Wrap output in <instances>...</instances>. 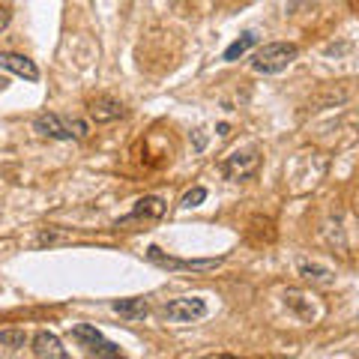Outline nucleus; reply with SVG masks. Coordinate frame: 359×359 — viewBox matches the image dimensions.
<instances>
[{
  "mask_svg": "<svg viewBox=\"0 0 359 359\" xmlns=\"http://www.w3.org/2000/svg\"><path fill=\"white\" fill-rule=\"evenodd\" d=\"M222 359H231V356H222Z\"/></svg>",
  "mask_w": 359,
  "mask_h": 359,
  "instance_id": "obj_19",
  "label": "nucleus"
},
{
  "mask_svg": "<svg viewBox=\"0 0 359 359\" xmlns=\"http://www.w3.org/2000/svg\"><path fill=\"white\" fill-rule=\"evenodd\" d=\"M33 353H36V359H72L69 353H66L63 341L48 330L33 335Z\"/></svg>",
  "mask_w": 359,
  "mask_h": 359,
  "instance_id": "obj_7",
  "label": "nucleus"
},
{
  "mask_svg": "<svg viewBox=\"0 0 359 359\" xmlns=\"http://www.w3.org/2000/svg\"><path fill=\"white\" fill-rule=\"evenodd\" d=\"M165 210H168V204L159 198V195H144L138 204H135V210L129 212L123 222H138V219H162L165 216Z\"/></svg>",
  "mask_w": 359,
  "mask_h": 359,
  "instance_id": "obj_10",
  "label": "nucleus"
},
{
  "mask_svg": "<svg viewBox=\"0 0 359 359\" xmlns=\"http://www.w3.org/2000/svg\"><path fill=\"white\" fill-rule=\"evenodd\" d=\"M147 261L162 266V269H186V273H210V269H216L224 257H192V261H183V257H174V255H165L159 245H150L147 252Z\"/></svg>",
  "mask_w": 359,
  "mask_h": 359,
  "instance_id": "obj_2",
  "label": "nucleus"
},
{
  "mask_svg": "<svg viewBox=\"0 0 359 359\" xmlns=\"http://www.w3.org/2000/svg\"><path fill=\"white\" fill-rule=\"evenodd\" d=\"M255 42H257V33H255V30H245V33H243V36H240L237 42H231L228 48H224V60H228V63L240 60L245 51H249V48H255Z\"/></svg>",
  "mask_w": 359,
  "mask_h": 359,
  "instance_id": "obj_13",
  "label": "nucleus"
},
{
  "mask_svg": "<svg viewBox=\"0 0 359 359\" xmlns=\"http://www.w3.org/2000/svg\"><path fill=\"white\" fill-rule=\"evenodd\" d=\"M297 273L302 278H309V282H314V285H330L332 278H335V273H332L330 266H320V264H314V261H299L297 264Z\"/></svg>",
  "mask_w": 359,
  "mask_h": 359,
  "instance_id": "obj_12",
  "label": "nucleus"
},
{
  "mask_svg": "<svg viewBox=\"0 0 359 359\" xmlns=\"http://www.w3.org/2000/svg\"><path fill=\"white\" fill-rule=\"evenodd\" d=\"M162 314H165V320H171V323H192L207 314V302L201 297H180V299L165 302Z\"/></svg>",
  "mask_w": 359,
  "mask_h": 359,
  "instance_id": "obj_4",
  "label": "nucleus"
},
{
  "mask_svg": "<svg viewBox=\"0 0 359 359\" xmlns=\"http://www.w3.org/2000/svg\"><path fill=\"white\" fill-rule=\"evenodd\" d=\"M257 168H261V156H257V150H245V153L237 150L222 162V174L228 180H233V183H240V180H252L257 174Z\"/></svg>",
  "mask_w": 359,
  "mask_h": 359,
  "instance_id": "obj_5",
  "label": "nucleus"
},
{
  "mask_svg": "<svg viewBox=\"0 0 359 359\" xmlns=\"http://www.w3.org/2000/svg\"><path fill=\"white\" fill-rule=\"evenodd\" d=\"M111 309H114L120 318H129V320H144L150 314V306H147V299H141V297H132V299H114L111 302Z\"/></svg>",
  "mask_w": 359,
  "mask_h": 359,
  "instance_id": "obj_11",
  "label": "nucleus"
},
{
  "mask_svg": "<svg viewBox=\"0 0 359 359\" xmlns=\"http://www.w3.org/2000/svg\"><path fill=\"white\" fill-rule=\"evenodd\" d=\"M90 117H93L96 123H114L120 120L123 114H126V108H123V102H117V99H111V96H99L90 102Z\"/></svg>",
  "mask_w": 359,
  "mask_h": 359,
  "instance_id": "obj_9",
  "label": "nucleus"
},
{
  "mask_svg": "<svg viewBox=\"0 0 359 359\" xmlns=\"http://www.w3.org/2000/svg\"><path fill=\"white\" fill-rule=\"evenodd\" d=\"M72 339L81 341L93 359H126L114 341H108L105 335L99 332L96 327H90V323H78V327L72 330Z\"/></svg>",
  "mask_w": 359,
  "mask_h": 359,
  "instance_id": "obj_3",
  "label": "nucleus"
},
{
  "mask_svg": "<svg viewBox=\"0 0 359 359\" xmlns=\"http://www.w3.org/2000/svg\"><path fill=\"white\" fill-rule=\"evenodd\" d=\"M33 129H36L42 138H54V141L75 138V135H72V123L63 120L60 114H54V111H48V114H39L36 120H33Z\"/></svg>",
  "mask_w": 359,
  "mask_h": 359,
  "instance_id": "obj_6",
  "label": "nucleus"
},
{
  "mask_svg": "<svg viewBox=\"0 0 359 359\" xmlns=\"http://www.w3.org/2000/svg\"><path fill=\"white\" fill-rule=\"evenodd\" d=\"M285 299H287V306L294 309L302 320H314V309L309 306L306 297H302V294H297V290H287V297H285Z\"/></svg>",
  "mask_w": 359,
  "mask_h": 359,
  "instance_id": "obj_14",
  "label": "nucleus"
},
{
  "mask_svg": "<svg viewBox=\"0 0 359 359\" xmlns=\"http://www.w3.org/2000/svg\"><path fill=\"white\" fill-rule=\"evenodd\" d=\"M60 240H66V233H57V231H42L36 237L39 245H51V243H60Z\"/></svg>",
  "mask_w": 359,
  "mask_h": 359,
  "instance_id": "obj_17",
  "label": "nucleus"
},
{
  "mask_svg": "<svg viewBox=\"0 0 359 359\" xmlns=\"http://www.w3.org/2000/svg\"><path fill=\"white\" fill-rule=\"evenodd\" d=\"M0 344H4V347H25L27 335L21 330H4V332H0Z\"/></svg>",
  "mask_w": 359,
  "mask_h": 359,
  "instance_id": "obj_15",
  "label": "nucleus"
},
{
  "mask_svg": "<svg viewBox=\"0 0 359 359\" xmlns=\"http://www.w3.org/2000/svg\"><path fill=\"white\" fill-rule=\"evenodd\" d=\"M297 45L294 42H266L264 48H257L252 54V69L261 75H276L287 69L290 63L297 60Z\"/></svg>",
  "mask_w": 359,
  "mask_h": 359,
  "instance_id": "obj_1",
  "label": "nucleus"
},
{
  "mask_svg": "<svg viewBox=\"0 0 359 359\" xmlns=\"http://www.w3.org/2000/svg\"><path fill=\"white\" fill-rule=\"evenodd\" d=\"M201 201H207V189H192V192H186L183 195V207H198Z\"/></svg>",
  "mask_w": 359,
  "mask_h": 359,
  "instance_id": "obj_16",
  "label": "nucleus"
},
{
  "mask_svg": "<svg viewBox=\"0 0 359 359\" xmlns=\"http://www.w3.org/2000/svg\"><path fill=\"white\" fill-rule=\"evenodd\" d=\"M6 245H9V243H0V249H6Z\"/></svg>",
  "mask_w": 359,
  "mask_h": 359,
  "instance_id": "obj_18",
  "label": "nucleus"
},
{
  "mask_svg": "<svg viewBox=\"0 0 359 359\" xmlns=\"http://www.w3.org/2000/svg\"><path fill=\"white\" fill-rule=\"evenodd\" d=\"M0 66H4L6 72H13V75H18V78H25V81H39L36 63H33L30 57H25V54L4 51V54H0Z\"/></svg>",
  "mask_w": 359,
  "mask_h": 359,
  "instance_id": "obj_8",
  "label": "nucleus"
}]
</instances>
